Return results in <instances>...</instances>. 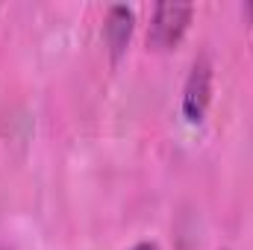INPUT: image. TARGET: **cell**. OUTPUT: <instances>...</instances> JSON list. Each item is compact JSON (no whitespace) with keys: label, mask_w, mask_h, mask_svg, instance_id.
I'll use <instances>...</instances> for the list:
<instances>
[{"label":"cell","mask_w":253,"mask_h":250,"mask_svg":"<svg viewBox=\"0 0 253 250\" xmlns=\"http://www.w3.org/2000/svg\"><path fill=\"white\" fill-rule=\"evenodd\" d=\"M212 103V62L209 56H197L189 68V77L183 83V97H180V112L191 126L203 124L206 112Z\"/></svg>","instance_id":"obj_2"},{"label":"cell","mask_w":253,"mask_h":250,"mask_svg":"<svg viewBox=\"0 0 253 250\" xmlns=\"http://www.w3.org/2000/svg\"><path fill=\"white\" fill-rule=\"evenodd\" d=\"M191 18H194L191 3H156L150 12V24H147V47L156 53L174 50L186 39Z\"/></svg>","instance_id":"obj_1"},{"label":"cell","mask_w":253,"mask_h":250,"mask_svg":"<svg viewBox=\"0 0 253 250\" xmlns=\"http://www.w3.org/2000/svg\"><path fill=\"white\" fill-rule=\"evenodd\" d=\"M0 250H3V248H0Z\"/></svg>","instance_id":"obj_5"},{"label":"cell","mask_w":253,"mask_h":250,"mask_svg":"<svg viewBox=\"0 0 253 250\" xmlns=\"http://www.w3.org/2000/svg\"><path fill=\"white\" fill-rule=\"evenodd\" d=\"M129 250H162L156 242H138V245H132Z\"/></svg>","instance_id":"obj_4"},{"label":"cell","mask_w":253,"mask_h":250,"mask_svg":"<svg viewBox=\"0 0 253 250\" xmlns=\"http://www.w3.org/2000/svg\"><path fill=\"white\" fill-rule=\"evenodd\" d=\"M132 30H135V12L129 6L115 3V6L106 9V18H103V44H106L112 62H118L126 53V44L132 39Z\"/></svg>","instance_id":"obj_3"}]
</instances>
